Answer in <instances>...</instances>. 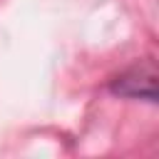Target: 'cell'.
<instances>
[{"mask_svg": "<svg viewBox=\"0 0 159 159\" xmlns=\"http://www.w3.org/2000/svg\"><path fill=\"white\" fill-rule=\"evenodd\" d=\"M109 89L119 97H129V99H147V102H157V67L154 62H144V65H134L129 70H124L122 75H117L109 82Z\"/></svg>", "mask_w": 159, "mask_h": 159, "instance_id": "cell-1", "label": "cell"}]
</instances>
